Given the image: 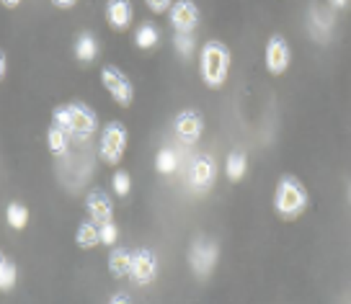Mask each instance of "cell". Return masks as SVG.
Returning <instances> with one entry per match:
<instances>
[{"label":"cell","instance_id":"7a4b0ae2","mask_svg":"<svg viewBox=\"0 0 351 304\" xmlns=\"http://www.w3.org/2000/svg\"><path fill=\"white\" fill-rule=\"evenodd\" d=\"M228 70H230V49L222 42H207L199 57V73L204 86L217 90L225 86L228 80Z\"/></svg>","mask_w":351,"mask_h":304},{"label":"cell","instance_id":"44dd1931","mask_svg":"<svg viewBox=\"0 0 351 304\" xmlns=\"http://www.w3.org/2000/svg\"><path fill=\"white\" fill-rule=\"evenodd\" d=\"M155 168H158V173L160 175H171L178 168V157H176L173 150H168V147H163V150H158V155H155Z\"/></svg>","mask_w":351,"mask_h":304},{"label":"cell","instance_id":"e0dca14e","mask_svg":"<svg viewBox=\"0 0 351 304\" xmlns=\"http://www.w3.org/2000/svg\"><path fill=\"white\" fill-rule=\"evenodd\" d=\"M96 55H99V42H96V36H93V34H80L75 42V57L80 62L90 65V62L96 60Z\"/></svg>","mask_w":351,"mask_h":304},{"label":"cell","instance_id":"277c9868","mask_svg":"<svg viewBox=\"0 0 351 304\" xmlns=\"http://www.w3.org/2000/svg\"><path fill=\"white\" fill-rule=\"evenodd\" d=\"M101 83L109 90V96L119 103L121 109H130L132 101H134V88H132L130 77L121 73L119 67L106 65L101 70Z\"/></svg>","mask_w":351,"mask_h":304},{"label":"cell","instance_id":"d4e9b609","mask_svg":"<svg viewBox=\"0 0 351 304\" xmlns=\"http://www.w3.org/2000/svg\"><path fill=\"white\" fill-rule=\"evenodd\" d=\"M176 49L181 52V55H191V49H194V36H176Z\"/></svg>","mask_w":351,"mask_h":304},{"label":"cell","instance_id":"4fadbf2b","mask_svg":"<svg viewBox=\"0 0 351 304\" xmlns=\"http://www.w3.org/2000/svg\"><path fill=\"white\" fill-rule=\"evenodd\" d=\"M191 178H194V186L197 188H209V186L215 183V178H217V165L215 160L209 157V155H202L197 157V163H194V170H191Z\"/></svg>","mask_w":351,"mask_h":304},{"label":"cell","instance_id":"2e32d148","mask_svg":"<svg viewBox=\"0 0 351 304\" xmlns=\"http://www.w3.org/2000/svg\"><path fill=\"white\" fill-rule=\"evenodd\" d=\"M101 242V227L93 222H83L75 232V245L80 250H90Z\"/></svg>","mask_w":351,"mask_h":304},{"label":"cell","instance_id":"3957f363","mask_svg":"<svg viewBox=\"0 0 351 304\" xmlns=\"http://www.w3.org/2000/svg\"><path fill=\"white\" fill-rule=\"evenodd\" d=\"M127 140H130V134L124 129V124L109 121L101 131V160L106 165H119V160L124 157V150H127Z\"/></svg>","mask_w":351,"mask_h":304},{"label":"cell","instance_id":"9a60e30c","mask_svg":"<svg viewBox=\"0 0 351 304\" xmlns=\"http://www.w3.org/2000/svg\"><path fill=\"white\" fill-rule=\"evenodd\" d=\"M109 271L114 279H124V276H130L132 271V253L124 248H117L114 253L109 255Z\"/></svg>","mask_w":351,"mask_h":304},{"label":"cell","instance_id":"ba28073f","mask_svg":"<svg viewBox=\"0 0 351 304\" xmlns=\"http://www.w3.org/2000/svg\"><path fill=\"white\" fill-rule=\"evenodd\" d=\"M86 212L88 217H90V222L99 225V227L114 222V204H111L109 196L104 194V191H99V188L86 196Z\"/></svg>","mask_w":351,"mask_h":304},{"label":"cell","instance_id":"ac0fdd59","mask_svg":"<svg viewBox=\"0 0 351 304\" xmlns=\"http://www.w3.org/2000/svg\"><path fill=\"white\" fill-rule=\"evenodd\" d=\"M158 42H160V29L155 23L147 21L134 31V44L140 49H153V47H158Z\"/></svg>","mask_w":351,"mask_h":304},{"label":"cell","instance_id":"484cf974","mask_svg":"<svg viewBox=\"0 0 351 304\" xmlns=\"http://www.w3.org/2000/svg\"><path fill=\"white\" fill-rule=\"evenodd\" d=\"M147 8L155 13H165V11H171L173 8V3H168V0H150L147 3Z\"/></svg>","mask_w":351,"mask_h":304},{"label":"cell","instance_id":"7402d4cb","mask_svg":"<svg viewBox=\"0 0 351 304\" xmlns=\"http://www.w3.org/2000/svg\"><path fill=\"white\" fill-rule=\"evenodd\" d=\"M67 131H62L60 127H49V131H47V142H49V150H52V155H65L67 152Z\"/></svg>","mask_w":351,"mask_h":304},{"label":"cell","instance_id":"4316f807","mask_svg":"<svg viewBox=\"0 0 351 304\" xmlns=\"http://www.w3.org/2000/svg\"><path fill=\"white\" fill-rule=\"evenodd\" d=\"M55 8H60V11H70V8H75V0H55Z\"/></svg>","mask_w":351,"mask_h":304},{"label":"cell","instance_id":"52a82bcc","mask_svg":"<svg viewBox=\"0 0 351 304\" xmlns=\"http://www.w3.org/2000/svg\"><path fill=\"white\" fill-rule=\"evenodd\" d=\"M67 114H70V134H75V137H90L93 131H96V114L90 106L86 103H80V101H70L67 103Z\"/></svg>","mask_w":351,"mask_h":304},{"label":"cell","instance_id":"8fae6325","mask_svg":"<svg viewBox=\"0 0 351 304\" xmlns=\"http://www.w3.org/2000/svg\"><path fill=\"white\" fill-rule=\"evenodd\" d=\"M173 129L184 142H197L202 137V129H204V119H202V114L197 109L181 111L173 124Z\"/></svg>","mask_w":351,"mask_h":304},{"label":"cell","instance_id":"9c48e42d","mask_svg":"<svg viewBox=\"0 0 351 304\" xmlns=\"http://www.w3.org/2000/svg\"><path fill=\"white\" fill-rule=\"evenodd\" d=\"M199 23V8L189 0H181V3H173L171 8V26L181 36H189V34L197 29Z\"/></svg>","mask_w":351,"mask_h":304},{"label":"cell","instance_id":"5b68a950","mask_svg":"<svg viewBox=\"0 0 351 304\" xmlns=\"http://www.w3.org/2000/svg\"><path fill=\"white\" fill-rule=\"evenodd\" d=\"M292 62V52H289V44L282 34H274L269 44H266V70H269V75H285L287 67Z\"/></svg>","mask_w":351,"mask_h":304},{"label":"cell","instance_id":"8992f818","mask_svg":"<svg viewBox=\"0 0 351 304\" xmlns=\"http://www.w3.org/2000/svg\"><path fill=\"white\" fill-rule=\"evenodd\" d=\"M155 276H158V258H155V253L150 248H140L132 253V271H130V279L134 283H153Z\"/></svg>","mask_w":351,"mask_h":304},{"label":"cell","instance_id":"7c38bea8","mask_svg":"<svg viewBox=\"0 0 351 304\" xmlns=\"http://www.w3.org/2000/svg\"><path fill=\"white\" fill-rule=\"evenodd\" d=\"M132 3H124V0H109L106 3V21L114 31H127L132 23Z\"/></svg>","mask_w":351,"mask_h":304},{"label":"cell","instance_id":"ffe728a7","mask_svg":"<svg viewBox=\"0 0 351 304\" xmlns=\"http://www.w3.org/2000/svg\"><path fill=\"white\" fill-rule=\"evenodd\" d=\"M5 219H8V225L13 229H26V225H29V209L19 204V201H13L5 209Z\"/></svg>","mask_w":351,"mask_h":304},{"label":"cell","instance_id":"603a6c76","mask_svg":"<svg viewBox=\"0 0 351 304\" xmlns=\"http://www.w3.org/2000/svg\"><path fill=\"white\" fill-rule=\"evenodd\" d=\"M111 183H114V194L121 196V199L132 191V178H130V173H127V170H117V173H114V178H111Z\"/></svg>","mask_w":351,"mask_h":304},{"label":"cell","instance_id":"6da1fadb","mask_svg":"<svg viewBox=\"0 0 351 304\" xmlns=\"http://www.w3.org/2000/svg\"><path fill=\"white\" fill-rule=\"evenodd\" d=\"M310 207V194L295 175H282L274 188V212L285 222H295Z\"/></svg>","mask_w":351,"mask_h":304},{"label":"cell","instance_id":"d6986e66","mask_svg":"<svg viewBox=\"0 0 351 304\" xmlns=\"http://www.w3.org/2000/svg\"><path fill=\"white\" fill-rule=\"evenodd\" d=\"M16 276H19V271H16V263L8 258V255H3L0 258V289L8 294L16 286Z\"/></svg>","mask_w":351,"mask_h":304},{"label":"cell","instance_id":"f546056e","mask_svg":"<svg viewBox=\"0 0 351 304\" xmlns=\"http://www.w3.org/2000/svg\"><path fill=\"white\" fill-rule=\"evenodd\" d=\"M349 199H351V191H349Z\"/></svg>","mask_w":351,"mask_h":304},{"label":"cell","instance_id":"cb8c5ba5","mask_svg":"<svg viewBox=\"0 0 351 304\" xmlns=\"http://www.w3.org/2000/svg\"><path fill=\"white\" fill-rule=\"evenodd\" d=\"M117 238H119V227H117L114 222H109V225L101 227V242H104V245H114Z\"/></svg>","mask_w":351,"mask_h":304},{"label":"cell","instance_id":"f1b7e54d","mask_svg":"<svg viewBox=\"0 0 351 304\" xmlns=\"http://www.w3.org/2000/svg\"><path fill=\"white\" fill-rule=\"evenodd\" d=\"M0 77H5V55H0Z\"/></svg>","mask_w":351,"mask_h":304},{"label":"cell","instance_id":"83f0119b","mask_svg":"<svg viewBox=\"0 0 351 304\" xmlns=\"http://www.w3.org/2000/svg\"><path fill=\"white\" fill-rule=\"evenodd\" d=\"M109 304H130V296L127 294H114Z\"/></svg>","mask_w":351,"mask_h":304},{"label":"cell","instance_id":"5bb4252c","mask_svg":"<svg viewBox=\"0 0 351 304\" xmlns=\"http://www.w3.org/2000/svg\"><path fill=\"white\" fill-rule=\"evenodd\" d=\"M245 170H248V157H245V152L232 150L230 155H228V163H225V173H228V178H230L232 183H241Z\"/></svg>","mask_w":351,"mask_h":304},{"label":"cell","instance_id":"30bf717a","mask_svg":"<svg viewBox=\"0 0 351 304\" xmlns=\"http://www.w3.org/2000/svg\"><path fill=\"white\" fill-rule=\"evenodd\" d=\"M217 245L215 242H204V240H199L197 245L191 248V268L197 273L199 279H207L212 268H215V263H217Z\"/></svg>","mask_w":351,"mask_h":304}]
</instances>
